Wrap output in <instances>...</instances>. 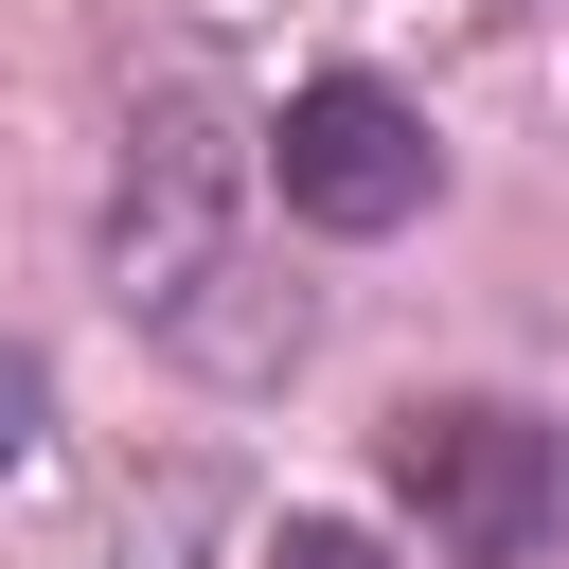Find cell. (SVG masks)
I'll return each instance as SVG.
<instances>
[{"mask_svg":"<svg viewBox=\"0 0 569 569\" xmlns=\"http://www.w3.org/2000/svg\"><path fill=\"white\" fill-rule=\"evenodd\" d=\"M391 498L462 569H533L569 533V427H533V409H391Z\"/></svg>","mask_w":569,"mask_h":569,"instance_id":"cell-1","label":"cell"},{"mask_svg":"<svg viewBox=\"0 0 569 569\" xmlns=\"http://www.w3.org/2000/svg\"><path fill=\"white\" fill-rule=\"evenodd\" d=\"M427 178H445V142H427L373 71H320V89H284V124H267V196H284L302 231H338V249L409 231Z\"/></svg>","mask_w":569,"mask_h":569,"instance_id":"cell-2","label":"cell"},{"mask_svg":"<svg viewBox=\"0 0 569 569\" xmlns=\"http://www.w3.org/2000/svg\"><path fill=\"white\" fill-rule=\"evenodd\" d=\"M107 267H124V302H142V320H178L196 284H231V267H249V231H231V124H213L196 89H160V142L124 160Z\"/></svg>","mask_w":569,"mask_h":569,"instance_id":"cell-3","label":"cell"},{"mask_svg":"<svg viewBox=\"0 0 569 569\" xmlns=\"http://www.w3.org/2000/svg\"><path fill=\"white\" fill-rule=\"evenodd\" d=\"M36 427H53V373H36L18 338H0V462H36Z\"/></svg>","mask_w":569,"mask_h":569,"instance_id":"cell-4","label":"cell"},{"mask_svg":"<svg viewBox=\"0 0 569 569\" xmlns=\"http://www.w3.org/2000/svg\"><path fill=\"white\" fill-rule=\"evenodd\" d=\"M267 569H391V551H373V533H338V516H284V533H267Z\"/></svg>","mask_w":569,"mask_h":569,"instance_id":"cell-5","label":"cell"}]
</instances>
